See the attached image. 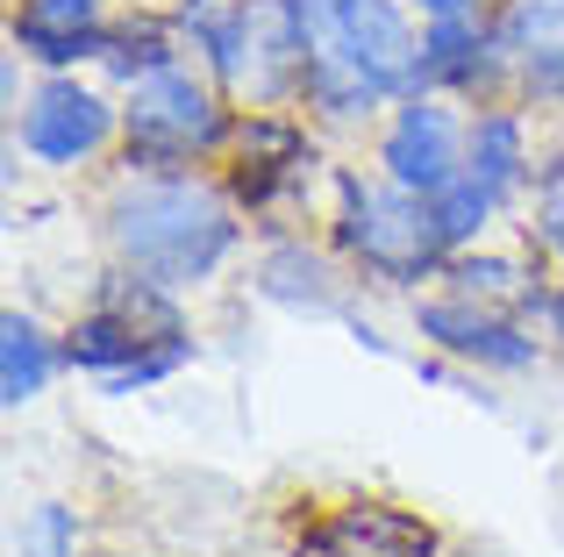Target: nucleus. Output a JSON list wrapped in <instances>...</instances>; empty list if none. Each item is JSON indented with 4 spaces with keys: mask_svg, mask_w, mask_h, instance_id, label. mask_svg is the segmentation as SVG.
Wrapping results in <instances>:
<instances>
[{
    "mask_svg": "<svg viewBox=\"0 0 564 557\" xmlns=\"http://www.w3.org/2000/svg\"><path fill=\"white\" fill-rule=\"evenodd\" d=\"M465 100L443 94H408L393 114L379 122V179L408 186V194H443L465 172V143H471V114H457Z\"/></svg>",
    "mask_w": 564,
    "mask_h": 557,
    "instance_id": "obj_6",
    "label": "nucleus"
},
{
    "mask_svg": "<svg viewBox=\"0 0 564 557\" xmlns=\"http://www.w3.org/2000/svg\"><path fill=\"white\" fill-rule=\"evenodd\" d=\"M443 293L479 301V307H500V315H514V321H536V315H551V293L557 286H543L529 258L494 251V243H471V251L443 258Z\"/></svg>",
    "mask_w": 564,
    "mask_h": 557,
    "instance_id": "obj_14",
    "label": "nucleus"
},
{
    "mask_svg": "<svg viewBox=\"0 0 564 557\" xmlns=\"http://www.w3.org/2000/svg\"><path fill=\"white\" fill-rule=\"evenodd\" d=\"M100 229H108L115 265L172 293L221 278V265L243 251V208L193 172H122L100 200Z\"/></svg>",
    "mask_w": 564,
    "mask_h": 557,
    "instance_id": "obj_1",
    "label": "nucleus"
},
{
    "mask_svg": "<svg viewBox=\"0 0 564 557\" xmlns=\"http://www.w3.org/2000/svg\"><path fill=\"white\" fill-rule=\"evenodd\" d=\"M258 301L286 307V315H307V321H350V265L329 258L322 243L307 237H279L258 251V272H250Z\"/></svg>",
    "mask_w": 564,
    "mask_h": 557,
    "instance_id": "obj_10",
    "label": "nucleus"
},
{
    "mask_svg": "<svg viewBox=\"0 0 564 557\" xmlns=\"http://www.w3.org/2000/svg\"><path fill=\"white\" fill-rule=\"evenodd\" d=\"M236 114L229 94L207 79L200 65H165L122 94V151L129 172H193L200 157L229 151Z\"/></svg>",
    "mask_w": 564,
    "mask_h": 557,
    "instance_id": "obj_3",
    "label": "nucleus"
},
{
    "mask_svg": "<svg viewBox=\"0 0 564 557\" xmlns=\"http://www.w3.org/2000/svg\"><path fill=\"white\" fill-rule=\"evenodd\" d=\"M414 336L436 358L494 372V379L536 372V358H543V336H529V321L500 315V307H479V301H457V293H414Z\"/></svg>",
    "mask_w": 564,
    "mask_h": 557,
    "instance_id": "obj_7",
    "label": "nucleus"
},
{
    "mask_svg": "<svg viewBox=\"0 0 564 557\" xmlns=\"http://www.w3.org/2000/svg\"><path fill=\"white\" fill-rule=\"evenodd\" d=\"M307 65H344L386 100L422 94V14L408 0H301Z\"/></svg>",
    "mask_w": 564,
    "mask_h": 557,
    "instance_id": "obj_4",
    "label": "nucleus"
},
{
    "mask_svg": "<svg viewBox=\"0 0 564 557\" xmlns=\"http://www.w3.org/2000/svg\"><path fill=\"white\" fill-rule=\"evenodd\" d=\"M180 57H186V43H180V22H172V14H129V22H115V29H108V51H100V79L129 94L137 79H151V72L180 65Z\"/></svg>",
    "mask_w": 564,
    "mask_h": 557,
    "instance_id": "obj_17",
    "label": "nucleus"
},
{
    "mask_svg": "<svg viewBox=\"0 0 564 557\" xmlns=\"http://www.w3.org/2000/svg\"><path fill=\"white\" fill-rule=\"evenodd\" d=\"M500 86H508V51H500L494 14H443V22H422V94L494 108Z\"/></svg>",
    "mask_w": 564,
    "mask_h": 557,
    "instance_id": "obj_8",
    "label": "nucleus"
},
{
    "mask_svg": "<svg viewBox=\"0 0 564 557\" xmlns=\"http://www.w3.org/2000/svg\"><path fill=\"white\" fill-rule=\"evenodd\" d=\"M494 29L514 94L529 108H564V0H500Z\"/></svg>",
    "mask_w": 564,
    "mask_h": 557,
    "instance_id": "obj_13",
    "label": "nucleus"
},
{
    "mask_svg": "<svg viewBox=\"0 0 564 557\" xmlns=\"http://www.w3.org/2000/svg\"><path fill=\"white\" fill-rule=\"evenodd\" d=\"M543 329H551V343L564 350V286L551 293V315H543Z\"/></svg>",
    "mask_w": 564,
    "mask_h": 557,
    "instance_id": "obj_22",
    "label": "nucleus"
},
{
    "mask_svg": "<svg viewBox=\"0 0 564 557\" xmlns=\"http://www.w3.org/2000/svg\"><path fill=\"white\" fill-rule=\"evenodd\" d=\"M500 208H508V200L486 194L471 172H457L443 194H429V215H436L443 251H471V243H486V237H494V222H500Z\"/></svg>",
    "mask_w": 564,
    "mask_h": 557,
    "instance_id": "obj_18",
    "label": "nucleus"
},
{
    "mask_svg": "<svg viewBox=\"0 0 564 557\" xmlns=\"http://www.w3.org/2000/svg\"><path fill=\"white\" fill-rule=\"evenodd\" d=\"M422 22H443V14H494V0H408Z\"/></svg>",
    "mask_w": 564,
    "mask_h": 557,
    "instance_id": "obj_21",
    "label": "nucleus"
},
{
    "mask_svg": "<svg viewBox=\"0 0 564 557\" xmlns=\"http://www.w3.org/2000/svg\"><path fill=\"white\" fill-rule=\"evenodd\" d=\"M79 515L65 501H29L8 529V557H79Z\"/></svg>",
    "mask_w": 564,
    "mask_h": 557,
    "instance_id": "obj_19",
    "label": "nucleus"
},
{
    "mask_svg": "<svg viewBox=\"0 0 564 557\" xmlns=\"http://www.w3.org/2000/svg\"><path fill=\"white\" fill-rule=\"evenodd\" d=\"M465 172L486 194L514 200L522 186H536V143H529V108H471V143H465Z\"/></svg>",
    "mask_w": 564,
    "mask_h": 557,
    "instance_id": "obj_15",
    "label": "nucleus"
},
{
    "mask_svg": "<svg viewBox=\"0 0 564 557\" xmlns=\"http://www.w3.org/2000/svg\"><path fill=\"white\" fill-rule=\"evenodd\" d=\"M122 143V100L79 72H43L14 108V151L43 172H79Z\"/></svg>",
    "mask_w": 564,
    "mask_h": 557,
    "instance_id": "obj_5",
    "label": "nucleus"
},
{
    "mask_svg": "<svg viewBox=\"0 0 564 557\" xmlns=\"http://www.w3.org/2000/svg\"><path fill=\"white\" fill-rule=\"evenodd\" d=\"M529 237H536V251L564 265V165H551L536 179V222H529Z\"/></svg>",
    "mask_w": 564,
    "mask_h": 557,
    "instance_id": "obj_20",
    "label": "nucleus"
},
{
    "mask_svg": "<svg viewBox=\"0 0 564 557\" xmlns=\"http://www.w3.org/2000/svg\"><path fill=\"white\" fill-rule=\"evenodd\" d=\"M108 0H14L8 8V51L43 72L100 65L108 51Z\"/></svg>",
    "mask_w": 564,
    "mask_h": 557,
    "instance_id": "obj_11",
    "label": "nucleus"
},
{
    "mask_svg": "<svg viewBox=\"0 0 564 557\" xmlns=\"http://www.w3.org/2000/svg\"><path fill=\"white\" fill-rule=\"evenodd\" d=\"M65 372V336H51L29 307L0 315V407H36L51 393V379Z\"/></svg>",
    "mask_w": 564,
    "mask_h": 557,
    "instance_id": "obj_16",
    "label": "nucleus"
},
{
    "mask_svg": "<svg viewBox=\"0 0 564 557\" xmlns=\"http://www.w3.org/2000/svg\"><path fill=\"white\" fill-rule=\"evenodd\" d=\"M307 557H443V529L400 501H344L307 529Z\"/></svg>",
    "mask_w": 564,
    "mask_h": 557,
    "instance_id": "obj_12",
    "label": "nucleus"
},
{
    "mask_svg": "<svg viewBox=\"0 0 564 557\" xmlns=\"http://www.w3.org/2000/svg\"><path fill=\"white\" fill-rule=\"evenodd\" d=\"M329 194H336V215H329V237H336V258L350 272L379 278V286H400L414 293L422 278H443V237H436V215H429L422 194L393 179H365V172H329Z\"/></svg>",
    "mask_w": 564,
    "mask_h": 557,
    "instance_id": "obj_2",
    "label": "nucleus"
},
{
    "mask_svg": "<svg viewBox=\"0 0 564 557\" xmlns=\"http://www.w3.org/2000/svg\"><path fill=\"white\" fill-rule=\"evenodd\" d=\"M236 151V179H243V194H236V208H272V200H293L307 186V165H315V136H307V122H293L286 108H250L243 122H236L229 136Z\"/></svg>",
    "mask_w": 564,
    "mask_h": 557,
    "instance_id": "obj_9",
    "label": "nucleus"
}]
</instances>
